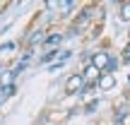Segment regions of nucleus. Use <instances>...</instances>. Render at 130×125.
Segmentation results:
<instances>
[{
    "instance_id": "f257e3e1",
    "label": "nucleus",
    "mask_w": 130,
    "mask_h": 125,
    "mask_svg": "<svg viewBox=\"0 0 130 125\" xmlns=\"http://www.w3.org/2000/svg\"><path fill=\"white\" fill-rule=\"evenodd\" d=\"M84 75L82 72H72V75H68L65 77V84H63V94L65 96H77L79 92H82V87H84Z\"/></svg>"
},
{
    "instance_id": "f03ea898",
    "label": "nucleus",
    "mask_w": 130,
    "mask_h": 125,
    "mask_svg": "<svg viewBox=\"0 0 130 125\" xmlns=\"http://www.w3.org/2000/svg\"><path fill=\"white\" fill-rule=\"evenodd\" d=\"M108 60H111V51H94L92 53V65L96 70H101V72H106Z\"/></svg>"
},
{
    "instance_id": "7ed1b4c3",
    "label": "nucleus",
    "mask_w": 130,
    "mask_h": 125,
    "mask_svg": "<svg viewBox=\"0 0 130 125\" xmlns=\"http://www.w3.org/2000/svg\"><path fill=\"white\" fill-rule=\"evenodd\" d=\"M118 87V79H116V75H106V72H101V77H99V82H96V89L99 92H113V89Z\"/></svg>"
},
{
    "instance_id": "20e7f679",
    "label": "nucleus",
    "mask_w": 130,
    "mask_h": 125,
    "mask_svg": "<svg viewBox=\"0 0 130 125\" xmlns=\"http://www.w3.org/2000/svg\"><path fill=\"white\" fill-rule=\"evenodd\" d=\"M63 39H68L63 31H51V34H46V39H43V51H51V48H60Z\"/></svg>"
},
{
    "instance_id": "39448f33",
    "label": "nucleus",
    "mask_w": 130,
    "mask_h": 125,
    "mask_svg": "<svg viewBox=\"0 0 130 125\" xmlns=\"http://www.w3.org/2000/svg\"><path fill=\"white\" fill-rule=\"evenodd\" d=\"M43 39H46V29H43V27L31 29V31L27 34V48H36L39 43L43 46Z\"/></svg>"
},
{
    "instance_id": "423d86ee",
    "label": "nucleus",
    "mask_w": 130,
    "mask_h": 125,
    "mask_svg": "<svg viewBox=\"0 0 130 125\" xmlns=\"http://www.w3.org/2000/svg\"><path fill=\"white\" fill-rule=\"evenodd\" d=\"M58 58H60V48H51V51H43V56L39 58V63L48 67V65H53Z\"/></svg>"
},
{
    "instance_id": "0eeeda50",
    "label": "nucleus",
    "mask_w": 130,
    "mask_h": 125,
    "mask_svg": "<svg viewBox=\"0 0 130 125\" xmlns=\"http://www.w3.org/2000/svg\"><path fill=\"white\" fill-rule=\"evenodd\" d=\"M118 19H121L123 24H130V0L118 3Z\"/></svg>"
},
{
    "instance_id": "6e6552de",
    "label": "nucleus",
    "mask_w": 130,
    "mask_h": 125,
    "mask_svg": "<svg viewBox=\"0 0 130 125\" xmlns=\"http://www.w3.org/2000/svg\"><path fill=\"white\" fill-rule=\"evenodd\" d=\"M0 94H3L5 99H12L14 94H17V82H14V84H7V87H0Z\"/></svg>"
},
{
    "instance_id": "1a4fd4ad",
    "label": "nucleus",
    "mask_w": 130,
    "mask_h": 125,
    "mask_svg": "<svg viewBox=\"0 0 130 125\" xmlns=\"http://www.w3.org/2000/svg\"><path fill=\"white\" fill-rule=\"evenodd\" d=\"M99 103H101V101H99V99H92V101H87V103H84V106H82V111L87 113V116H92V113H94V111H96V108H99Z\"/></svg>"
},
{
    "instance_id": "9d476101",
    "label": "nucleus",
    "mask_w": 130,
    "mask_h": 125,
    "mask_svg": "<svg viewBox=\"0 0 130 125\" xmlns=\"http://www.w3.org/2000/svg\"><path fill=\"white\" fill-rule=\"evenodd\" d=\"M121 63H123V65H128V63H130V41L125 43V46H123V53H121Z\"/></svg>"
},
{
    "instance_id": "9b49d317",
    "label": "nucleus",
    "mask_w": 130,
    "mask_h": 125,
    "mask_svg": "<svg viewBox=\"0 0 130 125\" xmlns=\"http://www.w3.org/2000/svg\"><path fill=\"white\" fill-rule=\"evenodd\" d=\"M14 48H17V41H3L0 43V53H5V51H14Z\"/></svg>"
},
{
    "instance_id": "f8f14e48",
    "label": "nucleus",
    "mask_w": 130,
    "mask_h": 125,
    "mask_svg": "<svg viewBox=\"0 0 130 125\" xmlns=\"http://www.w3.org/2000/svg\"><path fill=\"white\" fill-rule=\"evenodd\" d=\"M63 67H65V63H60V60H56L53 65H48L46 70H48V72H56V70H63Z\"/></svg>"
},
{
    "instance_id": "ddd939ff",
    "label": "nucleus",
    "mask_w": 130,
    "mask_h": 125,
    "mask_svg": "<svg viewBox=\"0 0 130 125\" xmlns=\"http://www.w3.org/2000/svg\"><path fill=\"white\" fill-rule=\"evenodd\" d=\"M5 101H7V99H5V96H3V94H0V106H3V103H5Z\"/></svg>"
}]
</instances>
